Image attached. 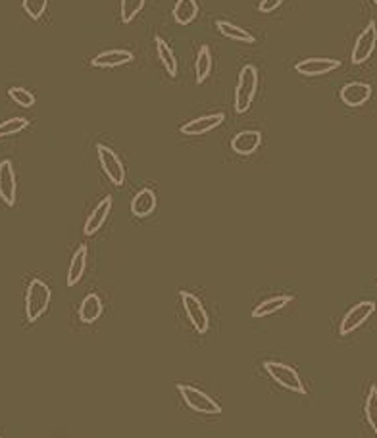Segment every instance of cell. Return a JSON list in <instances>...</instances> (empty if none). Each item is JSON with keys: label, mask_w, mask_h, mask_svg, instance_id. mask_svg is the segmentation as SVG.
Here are the masks:
<instances>
[{"label": "cell", "mask_w": 377, "mask_h": 438, "mask_svg": "<svg viewBox=\"0 0 377 438\" xmlns=\"http://www.w3.org/2000/svg\"><path fill=\"white\" fill-rule=\"evenodd\" d=\"M52 300L51 286L43 279H33L26 291V316L29 323H35L48 310Z\"/></svg>", "instance_id": "6da1fadb"}, {"label": "cell", "mask_w": 377, "mask_h": 438, "mask_svg": "<svg viewBox=\"0 0 377 438\" xmlns=\"http://www.w3.org/2000/svg\"><path fill=\"white\" fill-rule=\"evenodd\" d=\"M177 392H180L183 404L195 413H200V415H220L222 413V406L212 396H208L205 390H200V388L180 382L177 385Z\"/></svg>", "instance_id": "7a4b0ae2"}, {"label": "cell", "mask_w": 377, "mask_h": 438, "mask_svg": "<svg viewBox=\"0 0 377 438\" xmlns=\"http://www.w3.org/2000/svg\"><path fill=\"white\" fill-rule=\"evenodd\" d=\"M264 371L272 377V381L275 385H279L282 388L289 390V392L296 394H306V385L302 381V377L299 371L287 363L282 362H264Z\"/></svg>", "instance_id": "3957f363"}, {"label": "cell", "mask_w": 377, "mask_h": 438, "mask_svg": "<svg viewBox=\"0 0 377 438\" xmlns=\"http://www.w3.org/2000/svg\"><path fill=\"white\" fill-rule=\"evenodd\" d=\"M256 89H258V71L254 66H244L239 73V83L235 89V112L247 114L254 102Z\"/></svg>", "instance_id": "277c9868"}, {"label": "cell", "mask_w": 377, "mask_h": 438, "mask_svg": "<svg viewBox=\"0 0 377 438\" xmlns=\"http://www.w3.org/2000/svg\"><path fill=\"white\" fill-rule=\"evenodd\" d=\"M180 298L183 311H185L189 323L192 325V329L197 330L198 335H206L208 329H210V318H208V311H206L205 304L200 302L197 294H192L189 291H181Z\"/></svg>", "instance_id": "5b68a950"}, {"label": "cell", "mask_w": 377, "mask_h": 438, "mask_svg": "<svg viewBox=\"0 0 377 438\" xmlns=\"http://www.w3.org/2000/svg\"><path fill=\"white\" fill-rule=\"evenodd\" d=\"M376 308L377 306L373 300H362V302H358L356 306H352L351 310L346 311L345 316H343V319H341L339 323L341 337H348V335H352L354 330L360 329V327L373 316Z\"/></svg>", "instance_id": "8992f818"}, {"label": "cell", "mask_w": 377, "mask_h": 438, "mask_svg": "<svg viewBox=\"0 0 377 438\" xmlns=\"http://www.w3.org/2000/svg\"><path fill=\"white\" fill-rule=\"evenodd\" d=\"M96 156H98V162H100L103 172L106 173V177L112 181V184L122 187V184L125 183V167H123L120 156H118L110 146L103 145V142L96 145Z\"/></svg>", "instance_id": "52a82bcc"}, {"label": "cell", "mask_w": 377, "mask_h": 438, "mask_svg": "<svg viewBox=\"0 0 377 438\" xmlns=\"http://www.w3.org/2000/svg\"><path fill=\"white\" fill-rule=\"evenodd\" d=\"M377 45V26L376 21H370L366 29L358 35L356 43H354V48H352L351 60L354 66L366 64L371 58L373 51H376Z\"/></svg>", "instance_id": "ba28073f"}, {"label": "cell", "mask_w": 377, "mask_h": 438, "mask_svg": "<svg viewBox=\"0 0 377 438\" xmlns=\"http://www.w3.org/2000/svg\"><path fill=\"white\" fill-rule=\"evenodd\" d=\"M339 68L341 62L333 58H306V60H301L299 64H294V71L304 77L329 75L331 71L339 70Z\"/></svg>", "instance_id": "9c48e42d"}, {"label": "cell", "mask_w": 377, "mask_h": 438, "mask_svg": "<svg viewBox=\"0 0 377 438\" xmlns=\"http://www.w3.org/2000/svg\"><path fill=\"white\" fill-rule=\"evenodd\" d=\"M0 200L6 204L8 208L16 206L18 200V183H16V172L10 160L0 162Z\"/></svg>", "instance_id": "30bf717a"}, {"label": "cell", "mask_w": 377, "mask_h": 438, "mask_svg": "<svg viewBox=\"0 0 377 438\" xmlns=\"http://www.w3.org/2000/svg\"><path fill=\"white\" fill-rule=\"evenodd\" d=\"M341 102L348 108H360L371 98V85L364 81H352L346 83L339 93Z\"/></svg>", "instance_id": "8fae6325"}, {"label": "cell", "mask_w": 377, "mask_h": 438, "mask_svg": "<svg viewBox=\"0 0 377 438\" xmlns=\"http://www.w3.org/2000/svg\"><path fill=\"white\" fill-rule=\"evenodd\" d=\"M225 115L224 114H208L200 115V118H195V120L187 121L180 127L181 135L185 137H198V135H205L214 131L216 127H220L224 123Z\"/></svg>", "instance_id": "7c38bea8"}, {"label": "cell", "mask_w": 377, "mask_h": 438, "mask_svg": "<svg viewBox=\"0 0 377 438\" xmlns=\"http://www.w3.org/2000/svg\"><path fill=\"white\" fill-rule=\"evenodd\" d=\"M112 204H114V200H112V197H104L100 202L96 204L95 208H93V212L89 214V217H87V221H85L83 225V233L87 236H93L96 235L100 229H103V225L106 223V219L110 217V212H112Z\"/></svg>", "instance_id": "4fadbf2b"}, {"label": "cell", "mask_w": 377, "mask_h": 438, "mask_svg": "<svg viewBox=\"0 0 377 438\" xmlns=\"http://www.w3.org/2000/svg\"><path fill=\"white\" fill-rule=\"evenodd\" d=\"M262 145V133L260 131H254V129H247V131H241L237 133L233 139H231V150L239 156H250L254 154L258 148Z\"/></svg>", "instance_id": "5bb4252c"}, {"label": "cell", "mask_w": 377, "mask_h": 438, "mask_svg": "<svg viewBox=\"0 0 377 438\" xmlns=\"http://www.w3.org/2000/svg\"><path fill=\"white\" fill-rule=\"evenodd\" d=\"M156 206H158V198H156V192L153 191V189H148V187H145V189H141V191L137 192L133 197V200H131V214H133L135 217H148L153 216L154 210H156Z\"/></svg>", "instance_id": "9a60e30c"}, {"label": "cell", "mask_w": 377, "mask_h": 438, "mask_svg": "<svg viewBox=\"0 0 377 438\" xmlns=\"http://www.w3.org/2000/svg\"><path fill=\"white\" fill-rule=\"evenodd\" d=\"M103 311H104V304L103 300H100V296L95 294V292H91V294H87V296L81 300L79 311H77V313H79V321H81V323L93 325L100 319Z\"/></svg>", "instance_id": "2e32d148"}, {"label": "cell", "mask_w": 377, "mask_h": 438, "mask_svg": "<svg viewBox=\"0 0 377 438\" xmlns=\"http://www.w3.org/2000/svg\"><path fill=\"white\" fill-rule=\"evenodd\" d=\"M129 62H133V52L123 51V48H112V51H104L100 54H96L93 58V68H120Z\"/></svg>", "instance_id": "e0dca14e"}, {"label": "cell", "mask_w": 377, "mask_h": 438, "mask_svg": "<svg viewBox=\"0 0 377 438\" xmlns=\"http://www.w3.org/2000/svg\"><path fill=\"white\" fill-rule=\"evenodd\" d=\"M293 300H294L293 294H279V296H272V298L262 300L260 304L254 306L252 318L260 319V318H268V316H274L277 311H282L283 308H287Z\"/></svg>", "instance_id": "ac0fdd59"}, {"label": "cell", "mask_w": 377, "mask_h": 438, "mask_svg": "<svg viewBox=\"0 0 377 438\" xmlns=\"http://www.w3.org/2000/svg\"><path fill=\"white\" fill-rule=\"evenodd\" d=\"M87 254H89V250L85 244H81L76 250V254L70 261V267H68V273H66V285L68 286H76L79 281L83 279L85 269H87Z\"/></svg>", "instance_id": "d6986e66"}, {"label": "cell", "mask_w": 377, "mask_h": 438, "mask_svg": "<svg viewBox=\"0 0 377 438\" xmlns=\"http://www.w3.org/2000/svg\"><path fill=\"white\" fill-rule=\"evenodd\" d=\"M216 27H217V31L222 33L224 37L231 38V41H235V43H247V45H252V43L256 41V38L252 37L249 31H247V29L235 26V24H231V21H227V19H217Z\"/></svg>", "instance_id": "ffe728a7"}, {"label": "cell", "mask_w": 377, "mask_h": 438, "mask_svg": "<svg viewBox=\"0 0 377 438\" xmlns=\"http://www.w3.org/2000/svg\"><path fill=\"white\" fill-rule=\"evenodd\" d=\"M198 14L197 0H177L173 6V19L177 26H189Z\"/></svg>", "instance_id": "44dd1931"}, {"label": "cell", "mask_w": 377, "mask_h": 438, "mask_svg": "<svg viewBox=\"0 0 377 438\" xmlns=\"http://www.w3.org/2000/svg\"><path fill=\"white\" fill-rule=\"evenodd\" d=\"M154 43H156L158 60H160L162 66H164V70L167 71V75L177 77V60H175V54H173V51L170 48V45H167L162 37L154 38Z\"/></svg>", "instance_id": "7402d4cb"}, {"label": "cell", "mask_w": 377, "mask_h": 438, "mask_svg": "<svg viewBox=\"0 0 377 438\" xmlns=\"http://www.w3.org/2000/svg\"><path fill=\"white\" fill-rule=\"evenodd\" d=\"M212 71V52L208 46H200L197 54V62H195V73H197V83L202 85V83L208 79Z\"/></svg>", "instance_id": "603a6c76"}, {"label": "cell", "mask_w": 377, "mask_h": 438, "mask_svg": "<svg viewBox=\"0 0 377 438\" xmlns=\"http://www.w3.org/2000/svg\"><path fill=\"white\" fill-rule=\"evenodd\" d=\"M364 415H366V421H368V425H370V429L377 437V387L376 385L370 388V392H368V396H366Z\"/></svg>", "instance_id": "cb8c5ba5"}, {"label": "cell", "mask_w": 377, "mask_h": 438, "mask_svg": "<svg viewBox=\"0 0 377 438\" xmlns=\"http://www.w3.org/2000/svg\"><path fill=\"white\" fill-rule=\"evenodd\" d=\"M145 2L147 0H120V12H122L123 24H131L141 14Z\"/></svg>", "instance_id": "d4e9b609"}, {"label": "cell", "mask_w": 377, "mask_h": 438, "mask_svg": "<svg viewBox=\"0 0 377 438\" xmlns=\"http://www.w3.org/2000/svg\"><path fill=\"white\" fill-rule=\"evenodd\" d=\"M27 125H29L27 118H10V120L2 121L0 123V139L21 133V131H26Z\"/></svg>", "instance_id": "484cf974"}, {"label": "cell", "mask_w": 377, "mask_h": 438, "mask_svg": "<svg viewBox=\"0 0 377 438\" xmlns=\"http://www.w3.org/2000/svg\"><path fill=\"white\" fill-rule=\"evenodd\" d=\"M8 96L21 108H31L33 104H35V95H33L31 90L24 89V87H10Z\"/></svg>", "instance_id": "4316f807"}, {"label": "cell", "mask_w": 377, "mask_h": 438, "mask_svg": "<svg viewBox=\"0 0 377 438\" xmlns=\"http://www.w3.org/2000/svg\"><path fill=\"white\" fill-rule=\"evenodd\" d=\"M21 6H24V12H26L29 18L41 19L43 18V14L46 12V8H48V0H24Z\"/></svg>", "instance_id": "83f0119b"}, {"label": "cell", "mask_w": 377, "mask_h": 438, "mask_svg": "<svg viewBox=\"0 0 377 438\" xmlns=\"http://www.w3.org/2000/svg\"><path fill=\"white\" fill-rule=\"evenodd\" d=\"M285 0H260V4H258V10L262 14H272L275 12L277 8L282 6Z\"/></svg>", "instance_id": "f1b7e54d"}, {"label": "cell", "mask_w": 377, "mask_h": 438, "mask_svg": "<svg viewBox=\"0 0 377 438\" xmlns=\"http://www.w3.org/2000/svg\"><path fill=\"white\" fill-rule=\"evenodd\" d=\"M371 2H373V4H377V0H371Z\"/></svg>", "instance_id": "f546056e"}, {"label": "cell", "mask_w": 377, "mask_h": 438, "mask_svg": "<svg viewBox=\"0 0 377 438\" xmlns=\"http://www.w3.org/2000/svg\"><path fill=\"white\" fill-rule=\"evenodd\" d=\"M0 438H2V437H0Z\"/></svg>", "instance_id": "4dcf8cb0"}]
</instances>
